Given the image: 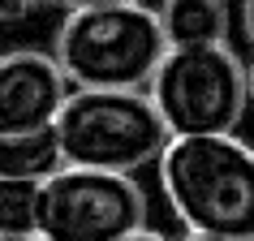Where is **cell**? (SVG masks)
<instances>
[{
    "label": "cell",
    "instance_id": "obj_11",
    "mask_svg": "<svg viewBox=\"0 0 254 241\" xmlns=\"http://www.w3.org/2000/svg\"><path fill=\"white\" fill-rule=\"evenodd\" d=\"M22 13H30V0H0V22H13Z\"/></svg>",
    "mask_w": 254,
    "mask_h": 241
},
{
    "label": "cell",
    "instance_id": "obj_7",
    "mask_svg": "<svg viewBox=\"0 0 254 241\" xmlns=\"http://www.w3.org/2000/svg\"><path fill=\"white\" fill-rule=\"evenodd\" d=\"M160 30L168 48H211L228 43V9L224 0H160Z\"/></svg>",
    "mask_w": 254,
    "mask_h": 241
},
{
    "label": "cell",
    "instance_id": "obj_4",
    "mask_svg": "<svg viewBox=\"0 0 254 241\" xmlns=\"http://www.w3.org/2000/svg\"><path fill=\"white\" fill-rule=\"evenodd\" d=\"M168 138L237 134L246 117V65L228 43L211 48H168L147 86Z\"/></svg>",
    "mask_w": 254,
    "mask_h": 241
},
{
    "label": "cell",
    "instance_id": "obj_13",
    "mask_svg": "<svg viewBox=\"0 0 254 241\" xmlns=\"http://www.w3.org/2000/svg\"><path fill=\"white\" fill-rule=\"evenodd\" d=\"M125 241H168L164 233H155V228H138V233H129Z\"/></svg>",
    "mask_w": 254,
    "mask_h": 241
},
{
    "label": "cell",
    "instance_id": "obj_10",
    "mask_svg": "<svg viewBox=\"0 0 254 241\" xmlns=\"http://www.w3.org/2000/svg\"><path fill=\"white\" fill-rule=\"evenodd\" d=\"M56 4H65L69 13H78V9H112V4H142V0H56Z\"/></svg>",
    "mask_w": 254,
    "mask_h": 241
},
{
    "label": "cell",
    "instance_id": "obj_15",
    "mask_svg": "<svg viewBox=\"0 0 254 241\" xmlns=\"http://www.w3.org/2000/svg\"><path fill=\"white\" fill-rule=\"evenodd\" d=\"M181 241H215V237H198V233H186Z\"/></svg>",
    "mask_w": 254,
    "mask_h": 241
},
{
    "label": "cell",
    "instance_id": "obj_14",
    "mask_svg": "<svg viewBox=\"0 0 254 241\" xmlns=\"http://www.w3.org/2000/svg\"><path fill=\"white\" fill-rule=\"evenodd\" d=\"M246 104L254 108V60L246 65Z\"/></svg>",
    "mask_w": 254,
    "mask_h": 241
},
{
    "label": "cell",
    "instance_id": "obj_6",
    "mask_svg": "<svg viewBox=\"0 0 254 241\" xmlns=\"http://www.w3.org/2000/svg\"><path fill=\"white\" fill-rule=\"evenodd\" d=\"M69 91L73 86L65 82L52 52H39V48L0 52V134L52 129Z\"/></svg>",
    "mask_w": 254,
    "mask_h": 241
},
{
    "label": "cell",
    "instance_id": "obj_12",
    "mask_svg": "<svg viewBox=\"0 0 254 241\" xmlns=\"http://www.w3.org/2000/svg\"><path fill=\"white\" fill-rule=\"evenodd\" d=\"M241 26H246V35L254 43V0H241Z\"/></svg>",
    "mask_w": 254,
    "mask_h": 241
},
{
    "label": "cell",
    "instance_id": "obj_8",
    "mask_svg": "<svg viewBox=\"0 0 254 241\" xmlns=\"http://www.w3.org/2000/svg\"><path fill=\"white\" fill-rule=\"evenodd\" d=\"M61 168L65 164H61V147H56L52 129H39V134H0V177L43 185Z\"/></svg>",
    "mask_w": 254,
    "mask_h": 241
},
{
    "label": "cell",
    "instance_id": "obj_3",
    "mask_svg": "<svg viewBox=\"0 0 254 241\" xmlns=\"http://www.w3.org/2000/svg\"><path fill=\"white\" fill-rule=\"evenodd\" d=\"M52 134L65 168L121 177L155 164L168 147V129L147 91H69L65 108L52 120Z\"/></svg>",
    "mask_w": 254,
    "mask_h": 241
},
{
    "label": "cell",
    "instance_id": "obj_17",
    "mask_svg": "<svg viewBox=\"0 0 254 241\" xmlns=\"http://www.w3.org/2000/svg\"><path fill=\"white\" fill-rule=\"evenodd\" d=\"M39 4H56V0H30V9H39Z\"/></svg>",
    "mask_w": 254,
    "mask_h": 241
},
{
    "label": "cell",
    "instance_id": "obj_5",
    "mask_svg": "<svg viewBox=\"0 0 254 241\" xmlns=\"http://www.w3.org/2000/svg\"><path fill=\"white\" fill-rule=\"evenodd\" d=\"M147 228V189L121 173L61 168L39 185V241H125Z\"/></svg>",
    "mask_w": 254,
    "mask_h": 241
},
{
    "label": "cell",
    "instance_id": "obj_1",
    "mask_svg": "<svg viewBox=\"0 0 254 241\" xmlns=\"http://www.w3.org/2000/svg\"><path fill=\"white\" fill-rule=\"evenodd\" d=\"M160 185L190 233L215 241H254V147L237 134L168 138Z\"/></svg>",
    "mask_w": 254,
    "mask_h": 241
},
{
    "label": "cell",
    "instance_id": "obj_16",
    "mask_svg": "<svg viewBox=\"0 0 254 241\" xmlns=\"http://www.w3.org/2000/svg\"><path fill=\"white\" fill-rule=\"evenodd\" d=\"M0 241H39V237H0Z\"/></svg>",
    "mask_w": 254,
    "mask_h": 241
},
{
    "label": "cell",
    "instance_id": "obj_2",
    "mask_svg": "<svg viewBox=\"0 0 254 241\" xmlns=\"http://www.w3.org/2000/svg\"><path fill=\"white\" fill-rule=\"evenodd\" d=\"M164 56L168 43L147 4L65 13L52 39V60L73 91H147Z\"/></svg>",
    "mask_w": 254,
    "mask_h": 241
},
{
    "label": "cell",
    "instance_id": "obj_9",
    "mask_svg": "<svg viewBox=\"0 0 254 241\" xmlns=\"http://www.w3.org/2000/svg\"><path fill=\"white\" fill-rule=\"evenodd\" d=\"M39 224V185L0 177V237H35Z\"/></svg>",
    "mask_w": 254,
    "mask_h": 241
}]
</instances>
